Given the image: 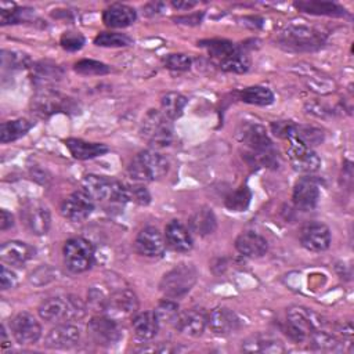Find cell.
<instances>
[{
	"instance_id": "6da1fadb",
	"label": "cell",
	"mask_w": 354,
	"mask_h": 354,
	"mask_svg": "<svg viewBox=\"0 0 354 354\" xmlns=\"http://www.w3.org/2000/svg\"><path fill=\"white\" fill-rule=\"evenodd\" d=\"M238 140L249 149V159L257 166H277V153L266 129L259 123H245Z\"/></svg>"
},
{
	"instance_id": "7a4b0ae2",
	"label": "cell",
	"mask_w": 354,
	"mask_h": 354,
	"mask_svg": "<svg viewBox=\"0 0 354 354\" xmlns=\"http://www.w3.org/2000/svg\"><path fill=\"white\" fill-rule=\"evenodd\" d=\"M82 191H84L94 203L102 206H123L129 202L127 185L98 174H87L82 180Z\"/></svg>"
},
{
	"instance_id": "3957f363",
	"label": "cell",
	"mask_w": 354,
	"mask_h": 354,
	"mask_svg": "<svg viewBox=\"0 0 354 354\" xmlns=\"http://www.w3.org/2000/svg\"><path fill=\"white\" fill-rule=\"evenodd\" d=\"M37 313L41 319L51 324H65L80 321L87 313L86 303L75 295L54 296L44 300Z\"/></svg>"
},
{
	"instance_id": "277c9868",
	"label": "cell",
	"mask_w": 354,
	"mask_h": 354,
	"mask_svg": "<svg viewBox=\"0 0 354 354\" xmlns=\"http://www.w3.org/2000/svg\"><path fill=\"white\" fill-rule=\"evenodd\" d=\"M328 325L325 318L315 311L303 306H293L286 313V326L283 330L293 342L303 343L307 342L313 332L328 329Z\"/></svg>"
},
{
	"instance_id": "5b68a950",
	"label": "cell",
	"mask_w": 354,
	"mask_h": 354,
	"mask_svg": "<svg viewBox=\"0 0 354 354\" xmlns=\"http://www.w3.org/2000/svg\"><path fill=\"white\" fill-rule=\"evenodd\" d=\"M326 36L307 25L290 24L277 35V43L288 51H314L324 46Z\"/></svg>"
},
{
	"instance_id": "8992f818",
	"label": "cell",
	"mask_w": 354,
	"mask_h": 354,
	"mask_svg": "<svg viewBox=\"0 0 354 354\" xmlns=\"http://www.w3.org/2000/svg\"><path fill=\"white\" fill-rule=\"evenodd\" d=\"M169 171V160L155 149L138 152L129 163V176L138 183L155 181L165 177Z\"/></svg>"
},
{
	"instance_id": "52a82bcc",
	"label": "cell",
	"mask_w": 354,
	"mask_h": 354,
	"mask_svg": "<svg viewBox=\"0 0 354 354\" xmlns=\"http://www.w3.org/2000/svg\"><path fill=\"white\" fill-rule=\"evenodd\" d=\"M173 123L162 111L149 109L141 122L140 134L152 148L169 147L173 141Z\"/></svg>"
},
{
	"instance_id": "ba28073f",
	"label": "cell",
	"mask_w": 354,
	"mask_h": 354,
	"mask_svg": "<svg viewBox=\"0 0 354 354\" xmlns=\"http://www.w3.org/2000/svg\"><path fill=\"white\" fill-rule=\"evenodd\" d=\"M196 279L198 271L192 264H178L163 275L159 289L167 299H178L192 289Z\"/></svg>"
},
{
	"instance_id": "9c48e42d",
	"label": "cell",
	"mask_w": 354,
	"mask_h": 354,
	"mask_svg": "<svg viewBox=\"0 0 354 354\" xmlns=\"http://www.w3.org/2000/svg\"><path fill=\"white\" fill-rule=\"evenodd\" d=\"M62 253L66 268L73 274H80L90 270L94 263L93 243L82 236L68 239L64 245Z\"/></svg>"
},
{
	"instance_id": "30bf717a",
	"label": "cell",
	"mask_w": 354,
	"mask_h": 354,
	"mask_svg": "<svg viewBox=\"0 0 354 354\" xmlns=\"http://www.w3.org/2000/svg\"><path fill=\"white\" fill-rule=\"evenodd\" d=\"M32 112L39 118H50L58 112L76 111V104L72 98L62 95L51 88H40L30 101Z\"/></svg>"
},
{
	"instance_id": "8fae6325",
	"label": "cell",
	"mask_w": 354,
	"mask_h": 354,
	"mask_svg": "<svg viewBox=\"0 0 354 354\" xmlns=\"http://www.w3.org/2000/svg\"><path fill=\"white\" fill-rule=\"evenodd\" d=\"M87 335L95 344L102 347H111L116 344L123 336L118 319L102 314H97L88 321Z\"/></svg>"
},
{
	"instance_id": "7c38bea8",
	"label": "cell",
	"mask_w": 354,
	"mask_h": 354,
	"mask_svg": "<svg viewBox=\"0 0 354 354\" xmlns=\"http://www.w3.org/2000/svg\"><path fill=\"white\" fill-rule=\"evenodd\" d=\"M295 130H296V127H295ZM286 141H288V149H286L288 158L295 170H297L300 173L311 174L319 169L321 159L313 151L311 147L304 144L295 134L290 136Z\"/></svg>"
},
{
	"instance_id": "4fadbf2b",
	"label": "cell",
	"mask_w": 354,
	"mask_h": 354,
	"mask_svg": "<svg viewBox=\"0 0 354 354\" xmlns=\"http://www.w3.org/2000/svg\"><path fill=\"white\" fill-rule=\"evenodd\" d=\"M19 217L25 228L33 235H46L51 227L50 210L37 199L26 201L19 210Z\"/></svg>"
},
{
	"instance_id": "5bb4252c",
	"label": "cell",
	"mask_w": 354,
	"mask_h": 354,
	"mask_svg": "<svg viewBox=\"0 0 354 354\" xmlns=\"http://www.w3.org/2000/svg\"><path fill=\"white\" fill-rule=\"evenodd\" d=\"M138 308V300L136 293L127 288L113 289L111 293L105 292V304L102 315L112 317L115 319L133 315Z\"/></svg>"
},
{
	"instance_id": "9a60e30c",
	"label": "cell",
	"mask_w": 354,
	"mask_h": 354,
	"mask_svg": "<svg viewBox=\"0 0 354 354\" xmlns=\"http://www.w3.org/2000/svg\"><path fill=\"white\" fill-rule=\"evenodd\" d=\"M94 206V201L84 191L80 189L72 192L62 201L59 212L66 220L72 223H82L93 213Z\"/></svg>"
},
{
	"instance_id": "2e32d148",
	"label": "cell",
	"mask_w": 354,
	"mask_h": 354,
	"mask_svg": "<svg viewBox=\"0 0 354 354\" xmlns=\"http://www.w3.org/2000/svg\"><path fill=\"white\" fill-rule=\"evenodd\" d=\"M10 330L19 344H33L41 336L39 321L29 313H18L10 321Z\"/></svg>"
},
{
	"instance_id": "e0dca14e",
	"label": "cell",
	"mask_w": 354,
	"mask_h": 354,
	"mask_svg": "<svg viewBox=\"0 0 354 354\" xmlns=\"http://www.w3.org/2000/svg\"><path fill=\"white\" fill-rule=\"evenodd\" d=\"M300 242L303 248L310 252H324L330 246L332 236L326 224L319 221H311L301 227Z\"/></svg>"
},
{
	"instance_id": "ac0fdd59",
	"label": "cell",
	"mask_w": 354,
	"mask_h": 354,
	"mask_svg": "<svg viewBox=\"0 0 354 354\" xmlns=\"http://www.w3.org/2000/svg\"><path fill=\"white\" fill-rule=\"evenodd\" d=\"M292 199L299 210H313L319 201V187L317 181L310 176L299 178L293 187Z\"/></svg>"
},
{
	"instance_id": "d6986e66",
	"label": "cell",
	"mask_w": 354,
	"mask_h": 354,
	"mask_svg": "<svg viewBox=\"0 0 354 354\" xmlns=\"http://www.w3.org/2000/svg\"><path fill=\"white\" fill-rule=\"evenodd\" d=\"M136 250L147 257H160L165 253L166 242L163 235L156 227H145L142 228L134 241Z\"/></svg>"
},
{
	"instance_id": "ffe728a7",
	"label": "cell",
	"mask_w": 354,
	"mask_h": 354,
	"mask_svg": "<svg viewBox=\"0 0 354 354\" xmlns=\"http://www.w3.org/2000/svg\"><path fill=\"white\" fill-rule=\"evenodd\" d=\"M80 340V329L72 322L55 324L48 335L46 336L44 346L55 350H66L75 347Z\"/></svg>"
},
{
	"instance_id": "44dd1931",
	"label": "cell",
	"mask_w": 354,
	"mask_h": 354,
	"mask_svg": "<svg viewBox=\"0 0 354 354\" xmlns=\"http://www.w3.org/2000/svg\"><path fill=\"white\" fill-rule=\"evenodd\" d=\"M207 325V313L201 307H192L178 314L174 328L183 335L198 337Z\"/></svg>"
},
{
	"instance_id": "7402d4cb",
	"label": "cell",
	"mask_w": 354,
	"mask_h": 354,
	"mask_svg": "<svg viewBox=\"0 0 354 354\" xmlns=\"http://www.w3.org/2000/svg\"><path fill=\"white\" fill-rule=\"evenodd\" d=\"M207 326L216 335H230L239 329L241 318L228 307H214L207 314Z\"/></svg>"
},
{
	"instance_id": "603a6c76",
	"label": "cell",
	"mask_w": 354,
	"mask_h": 354,
	"mask_svg": "<svg viewBox=\"0 0 354 354\" xmlns=\"http://www.w3.org/2000/svg\"><path fill=\"white\" fill-rule=\"evenodd\" d=\"M165 242L176 252H189L194 246L189 230L178 220H171L165 228Z\"/></svg>"
},
{
	"instance_id": "cb8c5ba5",
	"label": "cell",
	"mask_w": 354,
	"mask_h": 354,
	"mask_svg": "<svg viewBox=\"0 0 354 354\" xmlns=\"http://www.w3.org/2000/svg\"><path fill=\"white\" fill-rule=\"evenodd\" d=\"M235 248L246 257H261L268 250V242L263 235L254 231H246L236 236Z\"/></svg>"
},
{
	"instance_id": "d4e9b609",
	"label": "cell",
	"mask_w": 354,
	"mask_h": 354,
	"mask_svg": "<svg viewBox=\"0 0 354 354\" xmlns=\"http://www.w3.org/2000/svg\"><path fill=\"white\" fill-rule=\"evenodd\" d=\"M35 248L21 241L4 242L0 248V259L10 266H22L35 256Z\"/></svg>"
},
{
	"instance_id": "484cf974",
	"label": "cell",
	"mask_w": 354,
	"mask_h": 354,
	"mask_svg": "<svg viewBox=\"0 0 354 354\" xmlns=\"http://www.w3.org/2000/svg\"><path fill=\"white\" fill-rule=\"evenodd\" d=\"M137 12L133 7L126 4H112L102 12V22L108 28H126L134 24Z\"/></svg>"
},
{
	"instance_id": "4316f807",
	"label": "cell",
	"mask_w": 354,
	"mask_h": 354,
	"mask_svg": "<svg viewBox=\"0 0 354 354\" xmlns=\"http://www.w3.org/2000/svg\"><path fill=\"white\" fill-rule=\"evenodd\" d=\"M65 147L69 149L71 155L79 160L93 159L109 151V148L102 142H88L80 138H66Z\"/></svg>"
},
{
	"instance_id": "83f0119b",
	"label": "cell",
	"mask_w": 354,
	"mask_h": 354,
	"mask_svg": "<svg viewBox=\"0 0 354 354\" xmlns=\"http://www.w3.org/2000/svg\"><path fill=\"white\" fill-rule=\"evenodd\" d=\"M189 231L196 234L198 236H206L216 231L217 220L213 210L207 206L198 209L188 221Z\"/></svg>"
},
{
	"instance_id": "f1b7e54d",
	"label": "cell",
	"mask_w": 354,
	"mask_h": 354,
	"mask_svg": "<svg viewBox=\"0 0 354 354\" xmlns=\"http://www.w3.org/2000/svg\"><path fill=\"white\" fill-rule=\"evenodd\" d=\"M131 326L134 330V335L140 340H151L152 337L156 336L158 329H159V322L153 311H144L137 314L133 321Z\"/></svg>"
},
{
	"instance_id": "f546056e",
	"label": "cell",
	"mask_w": 354,
	"mask_h": 354,
	"mask_svg": "<svg viewBox=\"0 0 354 354\" xmlns=\"http://www.w3.org/2000/svg\"><path fill=\"white\" fill-rule=\"evenodd\" d=\"M242 350L246 353H266V354H278L283 353L286 348L283 343L278 339L270 336H252L242 342Z\"/></svg>"
},
{
	"instance_id": "4dcf8cb0",
	"label": "cell",
	"mask_w": 354,
	"mask_h": 354,
	"mask_svg": "<svg viewBox=\"0 0 354 354\" xmlns=\"http://www.w3.org/2000/svg\"><path fill=\"white\" fill-rule=\"evenodd\" d=\"M293 6L307 14L313 15H329V17H343L346 10L333 1H319V0H310V1H296Z\"/></svg>"
},
{
	"instance_id": "1f68e13d",
	"label": "cell",
	"mask_w": 354,
	"mask_h": 354,
	"mask_svg": "<svg viewBox=\"0 0 354 354\" xmlns=\"http://www.w3.org/2000/svg\"><path fill=\"white\" fill-rule=\"evenodd\" d=\"M62 75L64 72L58 65L47 61L32 65V79L40 88H47L48 84L59 80Z\"/></svg>"
},
{
	"instance_id": "d6a6232c",
	"label": "cell",
	"mask_w": 354,
	"mask_h": 354,
	"mask_svg": "<svg viewBox=\"0 0 354 354\" xmlns=\"http://www.w3.org/2000/svg\"><path fill=\"white\" fill-rule=\"evenodd\" d=\"M198 46H201L202 48L206 50V53L209 54V57L218 65L220 62H223L227 57H230L236 46L225 39H207V40H202L198 43Z\"/></svg>"
},
{
	"instance_id": "836d02e7",
	"label": "cell",
	"mask_w": 354,
	"mask_h": 354,
	"mask_svg": "<svg viewBox=\"0 0 354 354\" xmlns=\"http://www.w3.org/2000/svg\"><path fill=\"white\" fill-rule=\"evenodd\" d=\"M33 126H35V122L29 119H15V120L3 122L0 127V141L3 144L15 141L22 136H25Z\"/></svg>"
},
{
	"instance_id": "e575fe53",
	"label": "cell",
	"mask_w": 354,
	"mask_h": 354,
	"mask_svg": "<svg viewBox=\"0 0 354 354\" xmlns=\"http://www.w3.org/2000/svg\"><path fill=\"white\" fill-rule=\"evenodd\" d=\"M187 102H188L187 97L183 95L181 93H177V91L166 93L160 101L162 113L166 118H169L170 120H176L183 115V111H184Z\"/></svg>"
},
{
	"instance_id": "d590c367",
	"label": "cell",
	"mask_w": 354,
	"mask_h": 354,
	"mask_svg": "<svg viewBox=\"0 0 354 354\" xmlns=\"http://www.w3.org/2000/svg\"><path fill=\"white\" fill-rule=\"evenodd\" d=\"M239 100L252 105H270L274 102V93L264 86H252L239 91Z\"/></svg>"
},
{
	"instance_id": "8d00e7d4",
	"label": "cell",
	"mask_w": 354,
	"mask_h": 354,
	"mask_svg": "<svg viewBox=\"0 0 354 354\" xmlns=\"http://www.w3.org/2000/svg\"><path fill=\"white\" fill-rule=\"evenodd\" d=\"M218 66L225 72L245 73L250 68V58L242 47L236 46L235 51L230 57H227L223 62H220Z\"/></svg>"
},
{
	"instance_id": "74e56055",
	"label": "cell",
	"mask_w": 354,
	"mask_h": 354,
	"mask_svg": "<svg viewBox=\"0 0 354 354\" xmlns=\"http://www.w3.org/2000/svg\"><path fill=\"white\" fill-rule=\"evenodd\" d=\"M252 199V191L248 185H241L235 191H232L224 201L227 209L232 212H243L248 209Z\"/></svg>"
},
{
	"instance_id": "f35d334b",
	"label": "cell",
	"mask_w": 354,
	"mask_h": 354,
	"mask_svg": "<svg viewBox=\"0 0 354 354\" xmlns=\"http://www.w3.org/2000/svg\"><path fill=\"white\" fill-rule=\"evenodd\" d=\"M153 313L158 318L159 325H174L180 314V310H178V304L173 299H165L159 301Z\"/></svg>"
},
{
	"instance_id": "ab89813d",
	"label": "cell",
	"mask_w": 354,
	"mask_h": 354,
	"mask_svg": "<svg viewBox=\"0 0 354 354\" xmlns=\"http://www.w3.org/2000/svg\"><path fill=\"white\" fill-rule=\"evenodd\" d=\"M94 44L100 47H127L133 44V39L126 33L101 32L95 36Z\"/></svg>"
},
{
	"instance_id": "60d3db41",
	"label": "cell",
	"mask_w": 354,
	"mask_h": 354,
	"mask_svg": "<svg viewBox=\"0 0 354 354\" xmlns=\"http://www.w3.org/2000/svg\"><path fill=\"white\" fill-rule=\"evenodd\" d=\"M30 65V58L28 54L25 53H19V51H1V66L6 69H21V68H26Z\"/></svg>"
},
{
	"instance_id": "b9f144b4",
	"label": "cell",
	"mask_w": 354,
	"mask_h": 354,
	"mask_svg": "<svg viewBox=\"0 0 354 354\" xmlns=\"http://www.w3.org/2000/svg\"><path fill=\"white\" fill-rule=\"evenodd\" d=\"M73 69L80 73V75H86V76H93V75H106L109 73L111 68L108 65H105L104 62L95 61V59H80L75 64Z\"/></svg>"
},
{
	"instance_id": "7bdbcfd3",
	"label": "cell",
	"mask_w": 354,
	"mask_h": 354,
	"mask_svg": "<svg viewBox=\"0 0 354 354\" xmlns=\"http://www.w3.org/2000/svg\"><path fill=\"white\" fill-rule=\"evenodd\" d=\"M30 8H18L14 4L10 7V10L1 8L0 11V24L1 25H10V24H19L24 21H28L32 15Z\"/></svg>"
},
{
	"instance_id": "ee69618b",
	"label": "cell",
	"mask_w": 354,
	"mask_h": 354,
	"mask_svg": "<svg viewBox=\"0 0 354 354\" xmlns=\"http://www.w3.org/2000/svg\"><path fill=\"white\" fill-rule=\"evenodd\" d=\"M59 43L66 51H77L84 46L86 39L80 32H65L61 36Z\"/></svg>"
},
{
	"instance_id": "f6af8a7d",
	"label": "cell",
	"mask_w": 354,
	"mask_h": 354,
	"mask_svg": "<svg viewBox=\"0 0 354 354\" xmlns=\"http://www.w3.org/2000/svg\"><path fill=\"white\" fill-rule=\"evenodd\" d=\"M191 58L185 54H169L165 58V66L170 71H177V72H183V71H188L191 68Z\"/></svg>"
},
{
	"instance_id": "bcb514c9",
	"label": "cell",
	"mask_w": 354,
	"mask_h": 354,
	"mask_svg": "<svg viewBox=\"0 0 354 354\" xmlns=\"http://www.w3.org/2000/svg\"><path fill=\"white\" fill-rule=\"evenodd\" d=\"M127 195H129V201H133L138 205H148L151 202V195L148 189L141 184L127 185Z\"/></svg>"
},
{
	"instance_id": "7dc6e473",
	"label": "cell",
	"mask_w": 354,
	"mask_h": 354,
	"mask_svg": "<svg viewBox=\"0 0 354 354\" xmlns=\"http://www.w3.org/2000/svg\"><path fill=\"white\" fill-rule=\"evenodd\" d=\"M17 283V275L8 270L6 266H1V271H0V286L3 290H7L12 286H15Z\"/></svg>"
},
{
	"instance_id": "c3c4849f",
	"label": "cell",
	"mask_w": 354,
	"mask_h": 354,
	"mask_svg": "<svg viewBox=\"0 0 354 354\" xmlns=\"http://www.w3.org/2000/svg\"><path fill=\"white\" fill-rule=\"evenodd\" d=\"M12 225H14L12 214L10 212H7L6 209H1V212H0V230L6 231Z\"/></svg>"
},
{
	"instance_id": "681fc988",
	"label": "cell",
	"mask_w": 354,
	"mask_h": 354,
	"mask_svg": "<svg viewBox=\"0 0 354 354\" xmlns=\"http://www.w3.org/2000/svg\"><path fill=\"white\" fill-rule=\"evenodd\" d=\"M163 8H165L163 3H148L144 6V14L147 17H153V15L162 14Z\"/></svg>"
},
{
	"instance_id": "f907efd6",
	"label": "cell",
	"mask_w": 354,
	"mask_h": 354,
	"mask_svg": "<svg viewBox=\"0 0 354 354\" xmlns=\"http://www.w3.org/2000/svg\"><path fill=\"white\" fill-rule=\"evenodd\" d=\"M202 15H203V14H191L189 17H188V15L178 17V18H176V22H178V24H185V25H198V24H201V21H202Z\"/></svg>"
},
{
	"instance_id": "816d5d0a",
	"label": "cell",
	"mask_w": 354,
	"mask_h": 354,
	"mask_svg": "<svg viewBox=\"0 0 354 354\" xmlns=\"http://www.w3.org/2000/svg\"><path fill=\"white\" fill-rule=\"evenodd\" d=\"M198 4V1H171V6L176 10H191Z\"/></svg>"
}]
</instances>
